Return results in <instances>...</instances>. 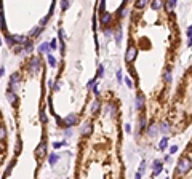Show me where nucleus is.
<instances>
[{
  "label": "nucleus",
  "instance_id": "nucleus-1",
  "mask_svg": "<svg viewBox=\"0 0 192 179\" xmlns=\"http://www.w3.org/2000/svg\"><path fill=\"white\" fill-rule=\"evenodd\" d=\"M191 166H192L191 158H187V157H181L179 162H178V174H186V173H189Z\"/></svg>",
  "mask_w": 192,
  "mask_h": 179
},
{
  "label": "nucleus",
  "instance_id": "nucleus-2",
  "mask_svg": "<svg viewBox=\"0 0 192 179\" xmlns=\"http://www.w3.org/2000/svg\"><path fill=\"white\" fill-rule=\"evenodd\" d=\"M135 58H136V48H135V46H130V48H128V51H127V54H125V61L131 62Z\"/></svg>",
  "mask_w": 192,
  "mask_h": 179
},
{
  "label": "nucleus",
  "instance_id": "nucleus-3",
  "mask_svg": "<svg viewBox=\"0 0 192 179\" xmlns=\"http://www.w3.org/2000/svg\"><path fill=\"white\" fill-rule=\"evenodd\" d=\"M136 107H138L139 110L144 107V96H143V94H138V99H136Z\"/></svg>",
  "mask_w": 192,
  "mask_h": 179
},
{
  "label": "nucleus",
  "instance_id": "nucleus-4",
  "mask_svg": "<svg viewBox=\"0 0 192 179\" xmlns=\"http://www.w3.org/2000/svg\"><path fill=\"white\" fill-rule=\"evenodd\" d=\"M176 7V2L175 0H168L167 3H165V8H167V11H171V10H175Z\"/></svg>",
  "mask_w": 192,
  "mask_h": 179
},
{
  "label": "nucleus",
  "instance_id": "nucleus-5",
  "mask_svg": "<svg viewBox=\"0 0 192 179\" xmlns=\"http://www.w3.org/2000/svg\"><path fill=\"white\" fill-rule=\"evenodd\" d=\"M109 21H110V13H104V15L101 16V23H102L104 26H106L107 23H109Z\"/></svg>",
  "mask_w": 192,
  "mask_h": 179
},
{
  "label": "nucleus",
  "instance_id": "nucleus-6",
  "mask_svg": "<svg viewBox=\"0 0 192 179\" xmlns=\"http://www.w3.org/2000/svg\"><path fill=\"white\" fill-rule=\"evenodd\" d=\"M151 7H152V10H160V8H162V3H160L159 0H154Z\"/></svg>",
  "mask_w": 192,
  "mask_h": 179
},
{
  "label": "nucleus",
  "instance_id": "nucleus-7",
  "mask_svg": "<svg viewBox=\"0 0 192 179\" xmlns=\"http://www.w3.org/2000/svg\"><path fill=\"white\" fill-rule=\"evenodd\" d=\"M167 144H168V139L163 138L162 141H160V149H162V150H163V149H167Z\"/></svg>",
  "mask_w": 192,
  "mask_h": 179
},
{
  "label": "nucleus",
  "instance_id": "nucleus-8",
  "mask_svg": "<svg viewBox=\"0 0 192 179\" xmlns=\"http://www.w3.org/2000/svg\"><path fill=\"white\" fill-rule=\"evenodd\" d=\"M144 7H146V0H139L136 3V8H144Z\"/></svg>",
  "mask_w": 192,
  "mask_h": 179
},
{
  "label": "nucleus",
  "instance_id": "nucleus-9",
  "mask_svg": "<svg viewBox=\"0 0 192 179\" xmlns=\"http://www.w3.org/2000/svg\"><path fill=\"white\" fill-rule=\"evenodd\" d=\"M165 82H171V74H170V70H165Z\"/></svg>",
  "mask_w": 192,
  "mask_h": 179
},
{
  "label": "nucleus",
  "instance_id": "nucleus-10",
  "mask_svg": "<svg viewBox=\"0 0 192 179\" xmlns=\"http://www.w3.org/2000/svg\"><path fill=\"white\" fill-rule=\"evenodd\" d=\"M146 170V162H141V168H139V173H143Z\"/></svg>",
  "mask_w": 192,
  "mask_h": 179
},
{
  "label": "nucleus",
  "instance_id": "nucleus-11",
  "mask_svg": "<svg viewBox=\"0 0 192 179\" xmlns=\"http://www.w3.org/2000/svg\"><path fill=\"white\" fill-rule=\"evenodd\" d=\"M176 150H178V147H176V146H171V147H170V152H171V154H175Z\"/></svg>",
  "mask_w": 192,
  "mask_h": 179
},
{
  "label": "nucleus",
  "instance_id": "nucleus-12",
  "mask_svg": "<svg viewBox=\"0 0 192 179\" xmlns=\"http://www.w3.org/2000/svg\"><path fill=\"white\" fill-rule=\"evenodd\" d=\"M117 78H119V82H122V72H120V70L117 72Z\"/></svg>",
  "mask_w": 192,
  "mask_h": 179
},
{
  "label": "nucleus",
  "instance_id": "nucleus-13",
  "mask_svg": "<svg viewBox=\"0 0 192 179\" xmlns=\"http://www.w3.org/2000/svg\"><path fill=\"white\" fill-rule=\"evenodd\" d=\"M125 82H127V85L130 86V88H131V86H133V85H131V80H130V78H125Z\"/></svg>",
  "mask_w": 192,
  "mask_h": 179
},
{
  "label": "nucleus",
  "instance_id": "nucleus-14",
  "mask_svg": "<svg viewBox=\"0 0 192 179\" xmlns=\"http://www.w3.org/2000/svg\"><path fill=\"white\" fill-rule=\"evenodd\" d=\"M187 46H192V37H189V42H187Z\"/></svg>",
  "mask_w": 192,
  "mask_h": 179
},
{
  "label": "nucleus",
  "instance_id": "nucleus-15",
  "mask_svg": "<svg viewBox=\"0 0 192 179\" xmlns=\"http://www.w3.org/2000/svg\"><path fill=\"white\" fill-rule=\"evenodd\" d=\"M135 179H141V173H138V174L135 176Z\"/></svg>",
  "mask_w": 192,
  "mask_h": 179
}]
</instances>
